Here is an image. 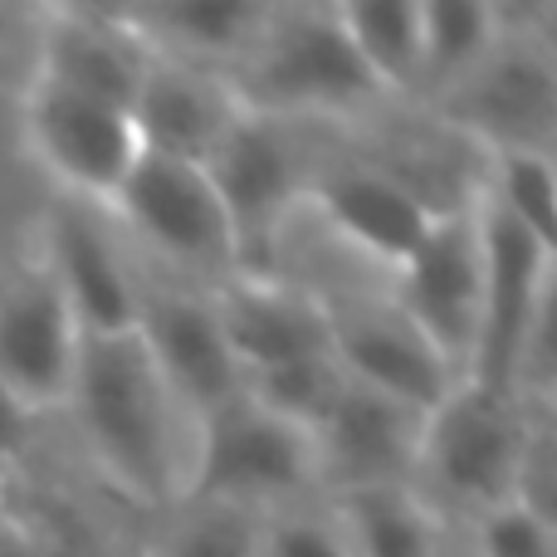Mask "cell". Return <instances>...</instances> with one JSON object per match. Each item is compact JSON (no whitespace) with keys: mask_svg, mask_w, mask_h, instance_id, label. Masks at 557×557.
I'll return each instance as SVG.
<instances>
[{"mask_svg":"<svg viewBox=\"0 0 557 557\" xmlns=\"http://www.w3.org/2000/svg\"><path fill=\"white\" fill-rule=\"evenodd\" d=\"M425 411L372 386L347 382L327 416L313 425V460L323 499L347 490H382V484H411V465L421 450Z\"/></svg>","mask_w":557,"mask_h":557,"instance_id":"cell-16","label":"cell"},{"mask_svg":"<svg viewBox=\"0 0 557 557\" xmlns=\"http://www.w3.org/2000/svg\"><path fill=\"white\" fill-rule=\"evenodd\" d=\"M327 504H333L337 523H343V539L352 557H431L435 543L450 533L406 484L347 490L333 494Z\"/></svg>","mask_w":557,"mask_h":557,"instance_id":"cell-23","label":"cell"},{"mask_svg":"<svg viewBox=\"0 0 557 557\" xmlns=\"http://www.w3.org/2000/svg\"><path fill=\"white\" fill-rule=\"evenodd\" d=\"M431 557H474V553H470V539H465V533H445Z\"/></svg>","mask_w":557,"mask_h":557,"instance_id":"cell-31","label":"cell"},{"mask_svg":"<svg viewBox=\"0 0 557 557\" xmlns=\"http://www.w3.org/2000/svg\"><path fill=\"white\" fill-rule=\"evenodd\" d=\"M474 215L484 240V294H480V347H474L470 382L504 386L529 337L533 318L557 298V250L529 235L519 221L490 206L474 186Z\"/></svg>","mask_w":557,"mask_h":557,"instance_id":"cell-13","label":"cell"},{"mask_svg":"<svg viewBox=\"0 0 557 557\" xmlns=\"http://www.w3.org/2000/svg\"><path fill=\"white\" fill-rule=\"evenodd\" d=\"M15 480H20V474H15V470H5V465H0V513H5L10 494H15Z\"/></svg>","mask_w":557,"mask_h":557,"instance_id":"cell-32","label":"cell"},{"mask_svg":"<svg viewBox=\"0 0 557 557\" xmlns=\"http://www.w3.org/2000/svg\"><path fill=\"white\" fill-rule=\"evenodd\" d=\"M499 39L494 0H421V69L411 113H431Z\"/></svg>","mask_w":557,"mask_h":557,"instance_id":"cell-21","label":"cell"},{"mask_svg":"<svg viewBox=\"0 0 557 557\" xmlns=\"http://www.w3.org/2000/svg\"><path fill=\"white\" fill-rule=\"evenodd\" d=\"M78 343L84 333L59 284L29 250V240H20L0 260V386L54 421L74 382Z\"/></svg>","mask_w":557,"mask_h":557,"instance_id":"cell-11","label":"cell"},{"mask_svg":"<svg viewBox=\"0 0 557 557\" xmlns=\"http://www.w3.org/2000/svg\"><path fill=\"white\" fill-rule=\"evenodd\" d=\"M337 20L386 103L411 108L421 69V0H343Z\"/></svg>","mask_w":557,"mask_h":557,"instance_id":"cell-22","label":"cell"},{"mask_svg":"<svg viewBox=\"0 0 557 557\" xmlns=\"http://www.w3.org/2000/svg\"><path fill=\"white\" fill-rule=\"evenodd\" d=\"M499 39L431 108V123L480 157H557V5L494 0Z\"/></svg>","mask_w":557,"mask_h":557,"instance_id":"cell-3","label":"cell"},{"mask_svg":"<svg viewBox=\"0 0 557 557\" xmlns=\"http://www.w3.org/2000/svg\"><path fill=\"white\" fill-rule=\"evenodd\" d=\"M323 143L327 127L245 113L231 127V137L215 147V157L206 162V176H211L225 215H231L245 274L264 270V255H270L278 225L304 206Z\"/></svg>","mask_w":557,"mask_h":557,"instance_id":"cell-6","label":"cell"},{"mask_svg":"<svg viewBox=\"0 0 557 557\" xmlns=\"http://www.w3.org/2000/svg\"><path fill=\"white\" fill-rule=\"evenodd\" d=\"M474 557H557V523L539 519L523 504H504L474 529H465Z\"/></svg>","mask_w":557,"mask_h":557,"instance_id":"cell-28","label":"cell"},{"mask_svg":"<svg viewBox=\"0 0 557 557\" xmlns=\"http://www.w3.org/2000/svg\"><path fill=\"white\" fill-rule=\"evenodd\" d=\"M225 84L235 88L245 113L327 133H357L392 113L357 59L337 5L323 0H270L250 54Z\"/></svg>","mask_w":557,"mask_h":557,"instance_id":"cell-2","label":"cell"},{"mask_svg":"<svg viewBox=\"0 0 557 557\" xmlns=\"http://www.w3.org/2000/svg\"><path fill=\"white\" fill-rule=\"evenodd\" d=\"M211 304L240 376L274 372V367L333 352L323 308L270 274H235L231 284L215 288Z\"/></svg>","mask_w":557,"mask_h":557,"instance_id":"cell-19","label":"cell"},{"mask_svg":"<svg viewBox=\"0 0 557 557\" xmlns=\"http://www.w3.org/2000/svg\"><path fill=\"white\" fill-rule=\"evenodd\" d=\"M255 539L260 513L186 494L182 504L143 519L133 557H255Z\"/></svg>","mask_w":557,"mask_h":557,"instance_id":"cell-24","label":"cell"},{"mask_svg":"<svg viewBox=\"0 0 557 557\" xmlns=\"http://www.w3.org/2000/svg\"><path fill=\"white\" fill-rule=\"evenodd\" d=\"M133 333L157 362V372L172 382V392L196 411V421H211L221 406H231L245 392V376L221 333L215 304L201 288L172 284V278L143 270Z\"/></svg>","mask_w":557,"mask_h":557,"instance_id":"cell-14","label":"cell"},{"mask_svg":"<svg viewBox=\"0 0 557 557\" xmlns=\"http://www.w3.org/2000/svg\"><path fill=\"white\" fill-rule=\"evenodd\" d=\"M480 196L499 206L509 221H519L529 235L557 250V172L553 157L504 152L480 157Z\"/></svg>","mask_w":557,"mask_h":557,"instance_id":"cell-25","label":"cell"},{"mask_svg":"<svg viewBox=\"0 0 557 557\" xmlns=\"http://www.w3.org/2000/svg\"><path fill=\"white\" fill-rule=\"evenodd\" d=\"M54 425L69 431L78 465L117 504L137 509V519H152L191 494L201 421L157 372L137 333L78 343L74 382Z\"/></svg>","mask_w":557,"mask_h":557,"instance_id":"cell-1","label":"cell"},{"mask_svg":"<svg viewBox=\"0 0 557 557\" xmlns=\"http://www.w3.org/2000/svg\"><path fill=\"white\" fill-rule=\"evenodd\" d=\"M0 557H64V548L25 509L5 504V513H0Z\"/></svg>","mask_w":557,"mask_h":557,"instance_id":"cell-30","label":"cell"},{"mask_svg":"<svg viewBox=\"0 0 557 557\" xmlns=\"http://www.w3.org/2000/svg\"><path fill=\"white\" fill-rule=\"evenodd\" d=\"M20 143L35 172L45 176L49 196H69L103 211L143 157L133 117L123 108L84 98L39 74H29L20 94Z\"/></svg>","mask_w":557,"mask_h":557,"instance_id":"cell-7","label":"cell"},{"mask_svg":"<svg viewBox=\"0 0 557 557\" xmlns=\"http://www.w3.org/2000/svg\"><path fill=\"white\" fill-rule=\"evenodd\" d=\"M29 250L59 284L69 313L84 337L133 333L143 264L127 250L123 231L103 206H84L69 196H49L29 221Z\"/></svg>","mask_w":557,"mask_h":557,"instance_id":"cell-9","label":"cell"},{"mask_svg":"<svg viewBox=\"0 0 557 557\" xmlns=\"http://www.w3.org/2000/svg\"><path fill=\"white\" fill-rule=\"evenodd\" d=\"M127 117H133V133L147 157L206 166L215 147L231 137V127L245 117V108L221 74L147 59L143 88H137Z\"/></svg>","mask_w":557,"mask_h":557,"instance_id":"cell-18","label":"cell"},{"mask_svg":"<svg viewBox=\"0 0 557 557\" xmlns=\"http://www.w3.org/2000/svg\"><path fill=\"white\" fill-rule=\"evenodd\" d=\"M304 206L357 255H367L382 270H401L416 255V245L425 240V231L435 225V206L421 201L406 182H396L392 172H382L376 162H367L347 133H327L323 157L313 166Z\"/></svg>","mask_w":557,"mask_h":557,"instance_id":"cell-12","label":"cell"},{"mask_svg":"<svg viewBox=\"0 0 557 557\" xmlns=\"http://www.w3.org/2000/svg\"><path fill=\"white\" fill-rule=\"evenodd\" d=\"M35 69L84 98L133 108L147 74V49L113 20L108 5H45L35 10Z\"/></svg>","mask_w":557,"mask_h":557,"instance_id":"cell-17","label":"cell"},{"mask_svg":"<svg viewBox=\"0 0 557 557\" xmlns=\"http://www.w3.org/2000/svg\"><path fill=\"white\" fill-rule=\"evenodd\" d=\"M323 318H327V347H333L347 382L372 386V392L416 406V411H435L460 386L450 362L396 308L392 288L372 298L323 308Z\"/></svg>","mask_w":557,"mask_h":557,"instance_id":"cell-15","label":"cell"},{"mask_svg":"<svg viewBox=\"0 0 557 557\" xmlns=\"http://www.w3.org/2000/svg\"><path fill=\"white\" fill-rule=\"evenodd\" d=\"M108 215L123 231L137 264L157 278L215 294L235 274H245L231 215H225L206 166L143 152L123 191L108 206Z\"/></svg>","mask_w":557,"mask_h":557,"instance_id":"cell-5","label":"cell"},{"mask_svg":"<svg viewBox=\"0 0 557 557\" xmlns=\"http://www.w3.org/2000/svg\"><path fill=\"white\" fill-rule=\"evenodd\" d=\"M533 416L539 411L504 386L460 382L435 411H425L421 450L406 490L450 533L474 529L494 509L519 499Z\"/></svg>","mask_w":557,"mask_h":557,"instance_id":"cell-4","label":"cell"},{"mask_svg":"<svg viewBox=\"0 0 557 557\" xmlns=\"http://www.w3.org/2000/svg\"><path fill=\"white\" fill-rule=\"evenodd\" d=\"M480 294H484V240L474 196L455 211H441L416 255L392 274V298L425 333V343L470 382L480 347Z\"/></svg>","mask_w":557,"mask_h":557,"instance_id":"cell-10","label":"cell"},{"mask_svg":"<svg viewBox=\"0 0 557 557\" xmlns=\"http://www.w3.org/2000/svg\"><path fill=\"white\" fill-rule=\"evenodd\" d=\"M255 557H352V548L343 539V523H337L333 504L308 499V504L260 513Z\"/></svg>","mask_w":557,"mask_h":557,"instance_id":"cell-27","label":"cell"},{"mask_svg":"<svg viewBox=\"0 0 557 557\" xmlns=\"http://www.w3.org/2000/svg\"><path fill=\"white\" fill-rule=\"evenodd\" d=\"M343 386H347V376H343V367H337L333 352L245 376V396H250L255 406H264L270 416H278V421L298 425V431H313V425L327 416V406L337 401Z\"/></svg>","mask_w":557,"mask_h":557,"instance_id":"cell-26","label":"cell"},{"mask_svg":"<svg viewBox=\"0 0 557 557\" xmlns=\"http://www.w3.org/2000/svg\"><path fill=\"white\" fill-rule=\"evenodd\" d=\"M49 425H54L49 416L29 411L15 392L0 386V465H5V470L25 474L29 465H35V455L45 450V441H49Z\"/></svg>","mask_w":557,"mask_h":557,"instance_id":"cell-29","label":"cell"},{"mask_svg":"<svg viewBox=\"0 0 557 557\" xmlns=\"http://www.w3.org/2000/svg\"><path fill=\"white\" fill-rule=\"evenodd\" d=\"M10 20H15V15H10V10H5V5H0V29H5V25H10Z\"/></svg>","mask_w":557,"mask_h":557,"instance_id":"cell-33","label":"cell"},{"mask_svg":"<svg viewBox=\"0 0 557 557\" xmlns=\"http://www.w3.org/2000/svg\"><path fill=\"white\" fill-rule=\"evenodd\" d=\"M108 10L147 49V59L231 78L250 54L270 0H133Z\"/></svg>","mask_w":557,"mask_h":557,"instance_id":"cell-20","label":"cell"},{"mask_svg":"<svg viewBox=\"0 0 557 557\" xmlns=\"http://www.w3.org/2000/svg\"><path fill=\"white\" fill-rule=\"evenodd\" d=\"M191 494L250 513H274L288 504L323 499L313 435L278 421L240 392L211 421H201V455H196Z\"/></svg>","mask_w":557,"mask_h":557,"instance_id":"cell-8","label":"cell"}]
</instances>
